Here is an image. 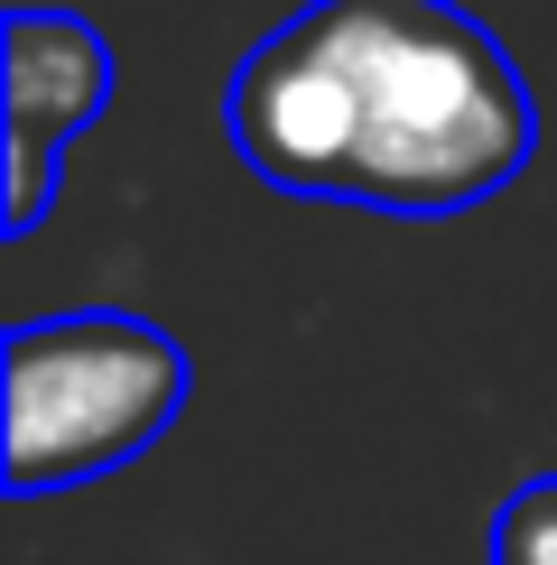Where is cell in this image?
Masks as SVG:
<instances>
[{"label": "cell", "instance_id": "1", "mask_svg": "<svg viewBox=\"0 0 557 565\" xmlns=\"http://www.w3.org/2000/svg\"><path fill=\"white\" fill-rule=\"evenodd\" d=\"M242 168L371 214H474L539 158V93L455 0H307L223 93Z\"/></svg>", "mask_w": 557, "mask_h": 565}, {"label": "cell", "instance_id": "2", "mask_svg": "<svg viewBox=\"0 0 557 565\" xmlns=\"http://www.w3.org/2000/svg\"><path fill=\"white\" fill-rule=\"evenodd\" d=\"M10 381V491H75L122 473L186 417V343L122 306H75V316L19 324L0 352Z\"/></svg>", "mask_w": 557, "mask_h": 565}, {"label": "cell", "instance_id": "3", "mask_svg": "<svg viewBox=\"0 0 557 565\" xmlns=\"http://www.w3.org/2000/svg\"><path fill=\"white\" fill-rule=\"evenodd\" d=\"M112 111V46L84 10H10L0 29V130H10V195L0 232L29 242L56 195V158Z\"/></svg>", "mask_w": 557, "mask_h": 565}, {"label": "cell", "instance_id": "4", "mask_svg": "<svg viewBox=\"0 0 557 565\" xmlns=\"http://www.w3.org/2000/svg\"><path fill=\"white\" fill-rule=\"evenodd\" d=\"M493 565H557V473L521 482L493 510Z\"/></svg>", "mask_w": 557, "mask_h": 565}]
</instances>
